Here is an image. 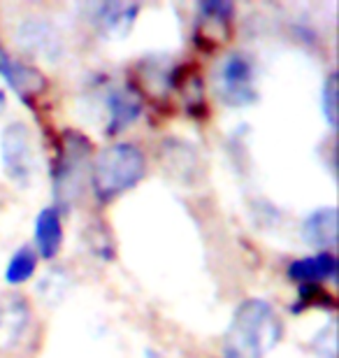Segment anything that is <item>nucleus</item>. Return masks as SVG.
Segmentation results:
<instances>
[{"label":"nucleus","mask_w":339,"mask_h":358,"mask_svg":"<svg viewBox=\"0 0 339 358\" xmlns=\"http://www.w3.org/2000/svg\"><path fill=\"white\" fill-rule=\"evenodd\" d=\"M284 335L277 310L265 300H247L233 314L226 338H223V358H265L279 345Z\"/></svg>","instance_id":"nucleus-1"},{"label":"nucleus","mask_w":339,"mask_h":358,"mask_svg":"<svg viewBox=\"0 0 339 358\" xmlns=\"http://www.w3.org/2000/svg\"><path fill=\"white\" fill-rule=\"evenodd\" d=\"M147 173V161L135 145L117 142L103 149L91 168V186L100 203H110L140 182Z\"/></svg>","instance_id":"nucleus-2"},{"label":"nucleus","mask_w":339,"mask_h":358,"mask_svg":"<svg viewBox=\"0 0 339 358\" xmlns=\"http://www.w3.org/2000/svg\"><path fill=\"white\" fill-rule=\"evenodd\" d=\"M0 159H3V173L17 189H28L38 175V161L31 133L24 124L14 121L3 131L0 138Z\"/></svg>","instance_id":"nucleus-3"},{"label":"nucleus","mask_w":339,"mask_h":358,"mask_svg":"<svg viewBox=\"0 0 339 358\" xmlns=\"http://www.w3.org/2000/svg\"><path fill=\"white\" fill-rule=\"evenodd\" d=\"M216 91L230 107H249L258 100L256 68L249 56L228 54L216 73Z\"/></svg>","instance_id":"nucleus-4"},{"label":"nucleus","mask_w":339,"mask_h":358,"mask_svg":"<svg viewBox=\"0 0 339 358\" xmlns=\"http://www.w3.org/2000/svg\"><path fill=\"white\" fill-rule=\"evenodd\" d=\"M89 142L77 133L63 135V149L56 166V198L70 205L82 189L86 168H89Z\"/></svg>","instance_id":"nucleus-5"},{"label":"nucleus","mask_w":339,"mask_h":358,"mask_svg":"<svg viewBox=\"0 0 339 358\" xmlns=\"http://www.w3.org/2000/svg\"><path fill=\"white\" fill-rule=\"evenodd\" d=\"M17 38L19 47L26 49L28 54L38 56L45 61H59L63 59V40L61 33L56 31L54 24H49L47 19L40 17H28L17 26Z\"/></svg>","instance_id":"nucleus-6"},{"label":"nucleus","mask_w":339,"mask_h":358,"mask_svg":"<svg viewBox=\"0 0 339 358\" xmlns=\"http://www.w3.org/2000/svg\"><path fill=\"white\" fill-rule=\"evenodd\" d=\"M142 114V100L140 96L128 89V87H117L107 91L105 96V133L117 135L126 131L128 126H133Z\"/></svg>","instance_id":"nucleus-7"},{"label":"nucleus","mask_w":339,"mask_h":358,"mask_svg":"<svg viewBox=\"0 0 339 358\" xmlns=\"http://www.w3.org/2000/svg\"><path fill=\"white\" fill-rule=\"evenodd\" d=\"M31 326V307L21 296H0V354L21 342Z\"/></svg>","instance_id":"nucleus-8"},{"label":"nucleus","mask_w":339,"mask_h":358,"mask_svg":"<svg viewBox=\"0 0 339 358\" xmlns=\"http://www.w3.org/2000/svg\"><path fill=\"white\" fill-rule=\"evenodd\" d=\"M288 277L302 286H316L326 279L337 277V261L333 254L319 252L309 259H298L288 266Z\"/></svg>","instance_id":"nucleus-9"},{"label":"nucleus","mask_w":339,"mask_h":358,"mask_svg":"<svg viewBox=\"0 0 339 358\" xmlns=\"http://www.w3.org/2000/svg\"><path fill=\"white\" fill-rule=\"evenodd\" d=\"M137 5H124V3H103L93 7V21L96 26L110 38H124L135 24Z\"/></svg>","instance_id":"nucleus-10"},{"label":"nucleus","mask_w":339,"mask_h":358,"mask_svg":"<svg viewBox=\"0 0 339 358\" xmlns=\"http://www.w3.org/2000/svg\"><path fill=\"white\" fill-rule=\"evenodd\" d=\"M302 235L307 245L316 249H330L337 242V210L335 207H321L312 212L302 224Z\"/></svg>","instance_id":"nucleus-11"},{"label":"nucleus","mask_w":339,"mask_h":358,"mask_svg":"<svg viewBox=\"0 0 339 358\" xmlns=\"http://www.w3.org/2000/svg\"><path fill=\"white\" fill-rule=\"evenodd\" d=\"M63 245V228L56 207H45L35 219V247L42 259H54Z\"/></svg>","instance_id":"nucleus-12"},{"label":"nucleus","mask_w":339,"mask_h":358,"mask_svg":"<svg viewBox=\"0 0 339 358\" xmlns=\"http://www.w3.org/2000/svg\"><path fill=\"white\" fill-rule=\"evenodd\" d=\"M0 77H3L21 98L31 96V93H38L42 87H45V80L38 75V70L14 61L3 47H0Z\"/></svg>","instance_id":"nucleus-13"},{"label":"nucleus","mask_w":339,"mask_h":358,"mask_svg":"<svg viewBox=\"0 0 339 358\" xmlns=\"http://www.w3.org/2000/svg\"><path fill=\"white\" fill-rule=\"evenodd\" d=\"M35 266H38V254L33 252L31 247H21L14 252V256L7 263V270H5V282L17 286V284H24L28 279L33 277Z\"/></svg>","instance_id":"nucleus-14"},{"label":"nucleus","mask_w":339,"mask_h":358,"mask_svg":"<svg viewBox=\"0 0 339 358\" xmlns=\"http://www.w3.org/2000/svg\"><path fill=\"white\" fill-rule=\"evenodd\" d=\"M321 110H323V117L328 121V126L335 128L337 126V75H330L326 84H323Z\"/></svg>","instance_id":"nucleus-15"},{"label":"nucleus","mask_w":339,"mask_h":358,"mask_svg":"<svg viewBox=\"0 0 339 358\" xmlns=\"http://www.w3.org/2000/svg\"><path fill=\"white\" fill-rule=\"evenodd\" d=\"M312 347H314V352L319 358H337V326H335V321H330V324L316 335Z\"/></svg>","instance_id":"nucleus-16"},{"label":"nucleus","mask_w":339,"mask_h":358,"mask_svg":"<svg viewBox=\"0 0 339 358\" xmlns=\"http://www.w3.org/2000/svg\"><path fill=\"white\" fill-rule=\"evenodd\" d=\"M38 289L47 300H63V296H66V289H68V279H66V275H63L61 270H52L40 282Z\"/></svg>","instance_id":"nucleus-17"},{"label":"nucleus","mask_w":339,"mask_h":358,"mask_svg":"<svg viewBox=\"0 0 339 358\" xmlns=\"http://www.w3.org/2000/svg\"><path fill=\"white\" fill-rule=\"evenodd\" d=\"M200 10L207 19H214V21H221V24H226L230 12H233V5L230 3H205L200 5Z\"/></svg>","instance_id":"nucleus-18"},{"label":"nucleus","mask_w":339,"mask_h":358,"mask_svg":"<svg viewBox=\"0 0 339 358\" xmlns=\"http://www.w3.org/2000/svg\"><path fill=\"white\" fill-rule=\"evenodd\" d=\"M5 105H7V100H5V93H3V89H0V112L5 110Z\"/></svg>","instance_id":"nucleus-19"}]
</instances>
